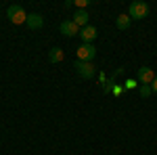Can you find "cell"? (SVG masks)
Here are the masks:
<instances>
[{"label":"cell","mask_w":157,"mask_h":155,"mask_svg":"<svg viewBox=\"0 0 157 155\" xmlns=\"http://www.w3.org/2000/svg\"><path fill=\"white\" fill-rule=\"evenodd\" d=\"M128 15H130V19H145L147 15H149V4L143 2V0H134L132 4H130V9H128Z\"/></svg>","instance_id":"2"},{"label":"cell","mask_w":157,"mask_h":155,"mask_svg":"<svg viewBox=\"0 0 157 155\" xmlns=\"http://www.w3.org/2000/svg\"><path fill=\"white\" fill-rule=\"evenodd\" d=\"M151 90H153V92L157 95V76L153 78V82H151Z\"/></svg>","instance_id":"14"},{"label":"cell","mask_w":157,"mask_h":155,"mask_svg":"<svg viewBox=\"0 0 157 155\" xmlns=\"http://www.w3.org/2000/svg\"><path fill=\"white\" fill-rule=\"evenodd\" d=\"M80 36H82V40H84V44H92V40L98 36V32H97V27L94 25H86V27H82L80 29Z\"/></svg>","instance_id":"7"},{"label":"cell","mask_w":157,"mask_h":155,"mask_svg":"<svg viewBox=\"0 0 157 155\" xmlns=\"http://www.w3.org/2000/svg\"><path fill=\"white\" fill-rule=\"evenodd\" d=\"M75 72L80 78H84V80H92L94 76H97V67L92 65V63H88V61H75Z\"/></svg>","instance_id":"3"},{"label":"cell","mask_w":157,"mask_h":155,"mask_svg":"<svg viewBox=\"0 0 157 155\" xmlns=\"http://www.w3.org/2000/svg\"><path fill=\"white\" fill-rule=\"evenodd\" d=\"M138 90H140V96H143V99H149V96L153 95L151 84H140V88H138Z\"/></svg>","instance_id":"12"},{"label":"cell","mask_w":157,"mask_h":155,"mask_svg":"<svg viewBox=\"0 0 157 155\" xmlns=\"http://www.w3.org/2000/svg\"><path fill=\"white\" fill-rule=\"evenodd\" d=\"M6 17H9V21L15 25H21L27 21V13L23 11V6H19V4H11L9 9H6Z\"/></svg>","instance_id":"1"},{"label":"cell","mask_w":157,"mask_h":155,"mask_svg":"<svg viewBox=\"0 0 157 155\" xmlns=\"http://www.w3.org/2000/svg\"><path fill=\"white\" fill-rule=\"evenodd\" d=\"M75 52H78V61H88V63H92V59L97 57V48L92 44H82Z\"/></svg>","instance_id":"4"},{"label":"cell","mask_w":157,"mask_h":155,"mask_svg":"<svg viewBox=\"0 0 157 155\" xmlns=\"http://www.w3.org/2000/svg\"><path fill=\"white\" fill-rule=\"evenodd\" d=\"M25 25H27L29 29H40V27L44 25V17H42L40 13H29V15H27Z\"/></svg>","instance_id":"8"},{"label":"cell","mask_w":157,"mask_h":155,"mask_svg":"<svg viewBox=\"0 0 157 155\" xmlns=\"http://www.w3.org/2000/svg\"><path fill=\"white\" fill-rule=\"evenodd\" d=\"M71 21L78 25V27H86V25H88V13L86 11H75Z\"/></svg>","instance_id":"10"},{"label":"cell","mask_w":157,"mask_h":155,"mask_svg":"<svg viewBox=\"0 0 157 155\" xmlns=\"http://www.w3.org/2000/svg\"><path fill=\"white\" fill-rule=\"evenodd\" d=\"M61 34H63V36L65 38H73V36H80V27H78V25L73 23L71 19H65V21H63V23H61Z\"/></svg>","instance_id":"5"},{"label":"cell","mask_w":157,"mask_h":155,"mask_svg":"<svg viewBox=\"0 0 157 155\" xmlns=\"http://www.w3.org/2000/svg\"><path fill=\"white\" fill-rule=\"evenodd\" d=\"M130 21H132V19H130V15H124V13H121L120 17H117V21H115V25H117V29L124 32V29H128V27H130Z\"/></svg>","instance_id":"11"},{"label":"cell","mask_w":157,"mask_h":155,"mask_svg":"<svg viewBox=\"0 0 157 155\" xmlns=\"http://www.w3.org/2000/svg\"><path fill=\"white\" fill-rule=\"evenodd\" d=\"M153 78H155V72L151 69V67H138V72H136V80L140 84H151L153 82Z\"/></svg>","instance_id":"6"},{"label":"cell","mask_w":157,"mask_h":155,"mask_svg":"<svg viewBox=\"0 0 157 155\" xmlns=\"http://www.w3.org/2000/svg\"><path fill=\"white\" fill-rule=\"evenodd\" d=\"M63 59H65V52H63V48H61V46H52L48 50V61H50V63H61Z\"/></svg>","instance_id":"9"},{"label":"cell","mask_w":157,"mask_h":155,"mask_svg":"<svg viewBox=\"0 0 157 155\" xmlns=\"http://www.w3.org/2000/svg\"><path fill=\"white\" fill-rule=\"evenodd\" d=\"M111 92H113V95H121V86H120V84H115V86L111 88Z\"/></svg>","instance_id":"13"},{"label":"cell","mask_w":157,"mask_h":155,"mask_svg":"<svg viewBox=\"0 0 157 155\" xmlns=\"http://www.w3.org/2000/svg\"><path fill=\"white\" fill-rule=\"evenodd\" d=\"M134 86H136L134 80H128V82H126V88H134Z\"/></svg>","instance_id":"15"}]
</instances>
